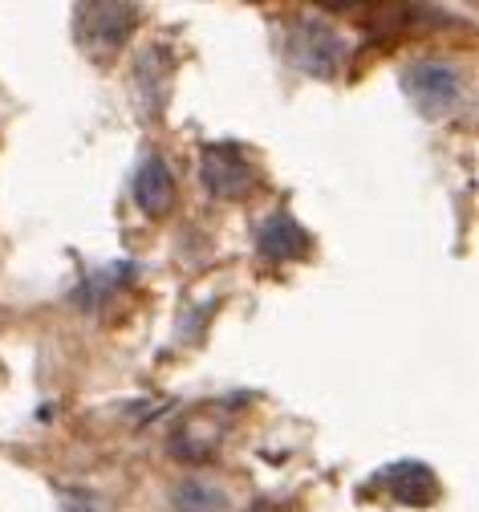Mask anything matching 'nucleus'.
Here are the masks:
<instances>
[{
    "mask_svg": "<svg viewBox=\"0 0 479 512\" xmlns=\"http://www.w3.org/2000/svg\"><path fill=\"white\" fill-rule=\"evenodd\" d=\"M212 313H216V301H203L199 309H191V313L183 317V326H179V338H183V342H187V338L195 342V338L203 334V326H208V317H212Z\"/></svg>",
    "mask_w": 479,
    "mask_h": 512,
    "instance_id": "12",
    "label": "nucleus"
},
{
    "mask_svg": "<svg viewBox=\"0 0 479 512\" xmlns=\"http://www.w3.org/2000/svg\"><path fill=\"white\" fill-rule=\"evenodd\" d=\"M248 512H277V504H268V500H256Z\"/></svg>",
    "mask_w": 479,
    "mask_h": 512,
    "instance_id": "13",
    "label": "nucleus"
},
{
    "mask_svg": "<svg viewBox=\"0 0 479 512\" xmlns=\"http://www.w3.org/2000/svg\"><path fill=\"white\" fill-rule=\"evenodd\" d=\"M134 200H139V208L151 216H163L175 204V179L159 155H147L143 167L134 171Z\"/></svg>",
    "mask_w": 479,
    "mask_h": 512,
    "instance_id": "8",
    "label": "nucleus"
},
{
    "mask_svg": "<svg viewBox=\"0 0 479 512\" xmlns=\"http://www.w3.org/2000/svg\"><path fill=\"white\" fill-rule=\"evenodd\" d=\"M378 484L402 504H435L439 500V476L423 460H398V464L382 468Z\"/></svg>",
    "mask_w": 479,
    "mask_h": 512,
    "instance_id": "6",
    "label": "nucleus"
},
{
    "mask_svg": "<svg viewBox=\"0 0 479 512\" xmlns=\"http://www.w3.org/2000/svg\"><path fill=\"white\" fill-rule=\"evenodd\" d=\"M256 252L272 265L285 261H301L309 252V232L289 216V212H272L260 228H256Z\"/></svg>",
    "mask_w": 479,
    "mask_h": 512,
    "instance_id": "5",
    "label": "nucleus"
},
{
    "mask_svg": "<svg viewBox=\"0 0 479 512\" xmlns=\"http://www.w3.org/2000/svg\"><path fill=\"white\" fill-rule=\"evenodd\" d=\"M134 277V265H110V269H102V273H94L90 281H86V289L78 293V301L82 305H102L122 281H130Z\"/></svg>",
    "mask_w": 479,
    "mask_h": 512,
    "instance_id": "10",
    "label": "nucleus"
},
{
    "mask_svg": "<svg viewBox=\"0 0 479 512\" xmlns=\"http://www.w3.org/2000/svg\"><path fill=\"white\" fill-rule=\"evenodd\" d=\"M61 512H106L102 496L90 488H65L61 492Z\"/></svg>",
    "mask_w": 479,
    "mask_h": 512,
    "instance_id": "11",
    "label": "nucleus"
},
{
    "mask_svg": "<svg viewBox=\"0 0 479 512\" xmlns=\"http://www.w3.org/2000/svg\"><path fill=\"white\" fill-rule=\"evenodd\" d=\"M171 70H175V61H171L167 45L143 49L139 66H134V86H139V94H143V110L147 114H163V102L171 94Z\"/></svg>",
    "mask_w": 479,
    "mask_h": 512,
    "instance_id": "7",
    "label": "nucleus"
},
{
    "mask_svg": "<svg viewBox=\"0 0 479 512\" xmlns=\"http://www.w3.org/2000/svg\"><path fill=\"white\" fill-rule=\"evenodd\" d=\"M224 508H228V496L212 480L187 476L175 484V512H224Z\"/></svg>",
    "mask_w": 479,
    "mask_h": 512,
    "instance_id": "9",
    "label": "nucleus"
},
{
    "mask_svg": "<svg viewBox=\"0 0 479 512\" xmlns=\"http://www.w3.org/2000/svg\"><path fill=\"white\" fill-rule=\"evenodd\" d=\"M285 53H289L293 66L301 74H309V78H337L341 70H346L350 45L333 25H325L317 17H297L285 29Z\"/></svg>",
    "mask_w": 479,
    "mask_h": 512,
    "instance_id": "1",
    "label": "nucleus"
},
{
    "mask_svg": "<svg viewBox=\"0 0 479 512\" xmlns=\"http://www.w3.org/2000/svg\"><path fill=\"white\" fill-rule=\"evenodd\" d=\"M203 183H208V191L216 200H240L248 196V187L256 179L248 155L236 147V143H212L203 147Z\"/></svg>",
    "mask_w": 479,
    "mask_h": 512,
    "instance_id": "4",
    "label": "nucleus"
},
{
    "mask_svg": "<svg viewBox=\"0 0 479 512\" xmlns=\"http://www.w3.org/2000/svg\"><path fill=\"white\" fill-rule=\"evenodd\" d=\"M134 21H139V5H78L74 13L78 41L98 61H106L130 37Z\"/></svg>",
    "mask_w": 479,
    "mask_h": 512,
    "instance_id": "3",
    "label": "nucleus"
},
{
    "mask_svg": "<svg viewBox=\"0 0 479 512\" xmlns=\"http://www.w3.org/2000/svg\"><path fill=\"white\" fill-rule=\"evenodd\" d=\"M402 90L410 94V102H415L423 114L443 118L463 98V74L451 66V61L423 57V61H410L402 70Z\"/></svg>",
    "mask_w": 479,
    "mask_h": 512,
    "instance_id": "2",
    "label": "nucleus"
}]
</instances>
